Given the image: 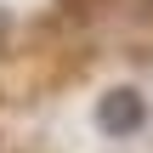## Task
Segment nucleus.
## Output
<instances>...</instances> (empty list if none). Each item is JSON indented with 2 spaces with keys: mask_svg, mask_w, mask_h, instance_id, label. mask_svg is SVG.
<instances>
[{
  "mask_svg": "<svg viewBox=\"0 0 153 153\" xmlns=\"http://www.w3.org/2000/svg\"><path fill=\"white\" fill-rule=\"evenodd\" d=\"M142 125H148L142 91H131V85L102 91V102H97V131H102V136H131V131H142Z\"/></svg>",
  "mask_w": 153,
  "mask_h": 153,
  "instance_id": "obj_1",
  "label": "nucleus"
}]
</instances>
